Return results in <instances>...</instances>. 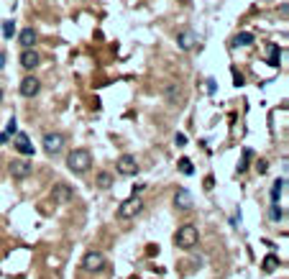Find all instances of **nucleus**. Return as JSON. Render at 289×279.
<instances>
[{"instance_id": "23", "label": "nucleus", "mask_w": 289, "mask_h": 279, "mask_svg": "<svg viewBox=\"0 0 289 279\" xmlns=\"http://www.w3.org/2000/svg\"><path fill=\"white\" fill-rule=\"evenodd\" d=\"M174 141H177V146H185V143H187V136H185V134H177Z\"/></svg>"}, {"instance_id": "3", "label": "nucleus", "mask_w": 289, "mask_h": 279, "mask_svg": "<svg viewBox=\"0 0 289 279\" xmlns=\"http://www.w3.org/2000/svg\"><path fill=\"white\" fill-rule=\"evenodd\" d=\"M105 264H108V261H105V256L100 251H87L85 259H82V269L90 272V274H100L105 269Z\"/></svg>"}, {"instance_id": "13", "label": "nucleus", "mask_w": 289, "mask_h": 279, "mask_svg": "<svg viewBox=\"0 0 289 279\" xmlns=\"http://www.w3.org/2000/svg\"><path fill=\"white\" fill-rule=\"evenodd\" d=\"M36 41H39V36H36L34 28H23V31L18 34V44H21L23 49H34Z\"/></svg>"}, {"instance_id": "7", "label": "nucleus", "mask_w": 289, "mask_h": 279, "mask_svg": "<svg viewBox=\"0 0 289 279\" xmlns=\"http://www.w3.org/2000/svg\"><path fill=\"white\" fill-rule=\"evenodd\" d=\"M31 172H34V164H31L28 159H13V161H10V174H13L16 180H26Z\"/></svg>"}, {"instance_id": "19", "label": "nucleus", "mask_w": 289, "mask_h": 279, "mask_svg": "<svg viewBox=\"0 0 289 279\" xmlns=\"http://www.w3.org/2000/svg\"><path fill=\"white\" fill-rule=\"evenodd\" d=\"M279 267V256H274V254H269L266 259H264V272H274Z\"/></svg>"}, {"instance_id": "16", "label": "nucleus", "mask_w": 289, "mask_h": 279, "mask_svg": "<svg viewBox=\"0 0 289 279\" xmlns=\"http://www.w3.org/2000/svg\"><path fill=\"white\" fill-rule=\"evenodd\" d=\"M95 185H97L100 189H108V187L113 185V174H110V172H100L97 177H95Z\"/></svg>"}, {"instance_id": "27", "label": "nucleus", "mask_w": 289, "mask_h": 279, "mask_svg": "<svg viewBox=\"0 0 289 279\" xmlns=\"http://www.w3.org/2000/svg\"><path fill=\"white\" fill-rule=\"evenodd\" d=\"M3 67H5V54L0 51V69H3Z\"/></svg>"}, {"instance_id": "2", "label": "nucleus", "mask_w": 289, "mask_h": 279, "mask_svg": "<svg viewBox=\"0 0 289 279\" xmlns=\"http://www.w3.org/2000/svg\"><path fill=\"white\" fill-rule=\"evenodd\" d=\"M197 238H200V233H197V228L194 226H182L179 231H177V246L179 248H192V246H197Z\"/></svg>"}, {"instance_id": "14", "label": "nucleus", "mask_w": 289, "mask_h": 279, "mask_svg": "<svg viewBox=\"0 0 289 279\" xmlns=\"http://www.w3.org/2000/svg\"><path fill=\"white\" fill-rule=\"evenodd\" d=\"M16 149H18L21 154H26V156L34 154V146H31V141H28L26 134H18V136H16Z\"/></svg>"}, {"instance_id": "15", "label": "nucleus", "mask_w": 289, "mask_h": 279, "mask_svg": "<svg viewBox=\"0 0 289 279\" xmlns=\"http://www.w3.org/2000/svg\"><path fill=\"white\" fill-rule=\"evenodd\" d=\"M284 189H287V180H277L271 187V202H279V197L284 195Z\"/></svg>"}, {"instance_id": "24", "label": "nucleus", "mask_w": 289, "mask_h": 279, "mask_svg": "<svg viewBox=\"0 0 289 279\" xmlns=\"http://www.w3.org/2000/svg\"><path fill=\"white\" fill-rule=\"evenodd\" d=\"M3 34H5V36H13V23H10V21L3 23Z\"/></svg>"}, {"instance_id": "5", "label": "nucleus", "mask_w": 289, "mask_h": 279, "mask_svg": "<svg viewBox=\"0 0 289 279\" xmlns=\"http://www.w3.org/2000/svg\"><path fill=\"white\" fill-rule=\"evenodd\" d=\"M115 169H118V174H123V177H133V174H139V161L128 154H123L115 161Z\"/></svg>"}, {"instance_id": "9", "label": "nucleus", "mask_w": 289, "mask_h": 279, "mask_svg": "<svg viewBox=\"0 0 289 279\" xmlns=\"http://www.w3.org/2000/svg\"><path fill=\"white\" fill-rule=\"evenodd\" d=\"M194 44H197V34L190 31V28H185V31H179V34H177V46H179L182 51L194 49Z\"/></svg>"}, {"instance_id": "6", "label": "nucleus", "mask_w": 289, "mask_h": 279, "mask_svg": "<svg viewBox=\"0 0 289 279\" xmlns=\"http://www.w3.org/2000/svg\"><path fill=\"white\" fill-rule=\"evenodd\" d=\"M62 149H64V136L62 134H47L44 136V151L49 156H56Z\"/></svg>"}, {"instance_id": "11", "label": "nucleus", "mask_w": 289, "mask_h": 279, "mask_svg": "<svg viewBox=\"0 0 289 279\" xmlns=\"http://www.w3.org/2000/svg\"><path fill=\"white\" fill-rule=\"evenodd\" d=\"M174 208L177 210H190L192 208V195L187 192L185 187H179L177 192H174Z\"/></svg>"}, {"instance_id": "10", "label": "nucleus", "mask_w": 289, "mask_h": 279, "mask_svg": "<svg viewBox=\"0 0 289 279\" xmlns=\"http://www.w3.org/2000/svg\"><path fill=\"white\" fill-rule=\"evenodd\" d=\"M39 90H41V82H39L34 75L21 80V95H23V97H34V95H39Z\"/></svg>"}, {"instance_id": "21", "label": "nucleus", "mask_w": 289, "mask_h": 279, "mask_svg": "<svg viewBox=\"0 0 289 279\" xmlns=\"http://www.w3.org/2000/svg\"><path fill=\"white\" fill-rule=\"evenodd\" d=\"M279 49L277 46H269V64H279Z\"/></svg>"}, {"instance_id": "25", "label": "nucleus", "mask_w": 289, "mask_h": 279, "mask_svg": "<svg viewBox=\"0 0 289 279\" xmlns=\"http://www.w3.org/2000/svg\"><path fill=\"white\" fill-rule=\"evenodd\" d=\"M49 267H51V269H59V267H62V261H59L56 256H51V259H49Z\"/></svg>"}, {"instance_id": "28", "label": "nucleus", "mask_w": 289, "mask_h": 279, "mask_svg": "<svg viewBox=\"0 0 289 279\" xmlns=\"http://www.w3.org/2000/svg\"><path fill=\"white\" fill-rule=\"evenodd\" d=\"M0 100H3V87H0Z\"/></svg>"}, {"instance_id": "18", "label": "nucleus", "mask_w": 289, "mask_h": 279, "mask_svg": "<svg viewBox=\"0 0 289 279\" xmlns=\"http://www.w3.org/2000/svg\"><path fill=\"white\" fill-rule=\"evenodd\" d=\"M269 218L274 220V223H279V220L284 218V210L279 208V202H271V208H269Z\"/></svg>"}, {"instance_id": "4", "label": "nucleus", "mask_w": 289, "mask_h": 279, "mask_svg": "<svg viewBox=\"0 0 289 279\" xmlns=\"http://www.w3.org/2000/svg\"><path fill=\"white\" fill-rule=\"evenodd\" d=\"M141 208H144V202H141L139 197H128V200L120 202V208H118V218H120V220L136 218V215L141 213Z\"/></svg>"}, {"instance_id": "20", "label": "nucleus", "mask_w": 289, "mask_h": 279, "mask_svg": "<svg viewBox=\"0 0 289 279\" xmlns=\"http://www.w3.org/2000/svg\"><path fill=\"white\" fill-rule=\"evenodd\" d=\"M179 172L182 174H192L194 172V167L190 164V159H179Z\"/></svg>"}, {"instance_id": "12", "label": "nucleus", "mask_w": 289, "mask_h": 279, "mask_svg": "<svg viewBox=\"0 0 289 279\" xmlns=\"http://www.w3.org/2000/svg\"><path fill=\"white\" fill-rule=\"evenodd\" d=\"M39 62H41L39 51H34V49H23V54H21V67H23V69H36Z\"/></svg>"}, {"instance_id": "8", "label": "nucleus", "mask_w": 289, "mask_h": 279, "mask_svg": "<svg viewBox=\"0 0 289 279\" xmlns=\"http://www.w3.org/2000/svg\"><path fill=\"white\" fill-rule=\"evenodd\" d=\"M51 200H54V202H59V205H64V202H72V200H74V189H72L69 185H64V182H59V185H54Z\"/></svg>"}, {"instance_id": "17", "label": "nucleus", "mask_w": 289, "mask_h": 279, "mask_svg": "<svg viewBox=\"0 0 289 279\" xmlns=\"http://www.w3.org/2000/svg\"><path fill=\"white\" fill-rule=\"evenodd\" d=\"M251 44H253V34H248V31H243L233 39V46H251Z\"/></svg>"}, {"instance_id": "1", "label": "nucleus", "mask_w": 289, "mask_h": 279, "mask_svg": "<svg viewBox=\"0 0 289 279\" xmlns=\"http://www.w3.org/2000/svg\"><path fill=\"white\" fill-rule=\"evenodd\" d=\"M67 167H69V172H74V174H85L90 167H93V154H90L87 149H74V151L67 156Z\"/></svg>"}, {"instance_id": "22", "label": "nucleus", "mask_w": 289, "mask_h": 279, "mask_svg": "<svg viewBox=\"0 0 289 279\" xmlns=\"http://www.w3.org/2000/svg\"><path fill=\"white\" fill-rule=\"evenodd\" d=\"M166 97H169V102H177V97H179V87L169 85V87H166Z\"/></svg>"}, {"instance_id": "26", "label": "nucleus", "mask_w": 289, "mask_h": 279, "mask_svg": "<svg viewBox=\"0 0 289 279\" xmlns=\"http://www.w3.org/2000/svg\"><path fill=\"white\" fill-rule=\"evenodd\" d=\"M243 154H246V159H251V151H248V149H246V151H243ZM246 167H248V164H246V161H243V164L238 167V172L243 174V172H246Z\"/></svg>"}]
</instances>
